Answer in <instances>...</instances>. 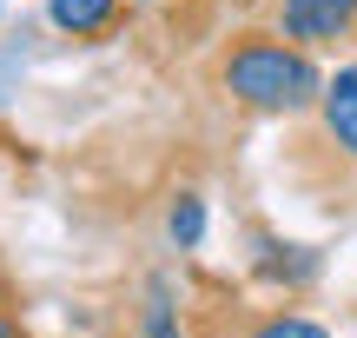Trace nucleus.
<instances>
[{
  "label": "nucleus",
  "instance_id": "obj_1",
  "mask_svg": "<svg viewBox=\"0 0 357 338\" xmlns=\"http://www.w3.org/2000/svg\"><path fill=\"white\" fill-rule=\"evenodd\" d=\"M218 87L245 106V113H311L324 93V73L305 47H291L284 34H238L225 53H218Z\"/></svg>",
  "mask_w": 357,
  "mask_h": 338
},
{
  "label": "nucleus",
  "instance_id": "obj_2",
  "mask_svg": "<svg viewBox=\"0 0 357 338\" xmlns=\"http://www.w3.org/2000/svg\"><path fill=\"white\" fill-rule=\"evenodd\" d=\"M357 27V7L351 0H278V34L291 40V47H337V40H351Z\"/></svg>",
  "mask_w": 357,
  "mask_h": 338
},
{
  "label": "nucleus",
  "instance_id": "obj_3",
  "mask_svg": "<svg viewBox=\"0 0 357 338\" xmlns=\"http://www.w3.org/2000/svg\"><path fill=\"white\" fill-rule=\"evenodd\" d=\"M318 140L331 146L337 159H351L357 166V60H344L331 80H324V93H318Z\"/></svg>",
  "mask_w": 357,
  "mask_h": 338
},
{
  "label": "nucleus",
  "instance_id": "obj_4",
  "mask_svg": "<svg viewBox=\"0 0 357 338\" xmlns=\"http://www.w3.org/2000/svg\"><path fill=\"white\" fill-rule=\"evenodd\" d=\"M126 0H47V20L60 27L66 40H106L126 27Z\"/></svg>",
  "mask_w": 357,
  "mask_h": 338
},
{
  "label": "nucleus",
  "instance_id": "obj_5",
  "mask_svg": "<svg viewBox=\"0 0 357 338\" xmlns=\"http://www.w3.org/2000/svg\"><path fill=\"white\" fill-rule=\"evenodd\" d=\"M166 233H172L178 252H199V239H205V199H199V193H178V199H172Z\"/></svg>",
  "mask_w": 357,
  "mask_h": 338
},
{
  "label": "nucleus",
  "instance_id": "obj_6",
  "mask_svg": "<svg viewBox=\"0 0 357 338\" xmlns=\"http://www.w3.org/2000/svg\"><path fill=\"white\" fill-rule=\"evenodd\" d=\"M146 338H185V332H178V318H172L166 279H153V286H146Z\"/></svg>",
  "mask_w": 357,
  "mask_h": 338
},
{
  "label": "nucleus",
  "instance_id": "obj_7",
  "mask_svg": "<svg viewBox=\"0 0 357 338\" xmlns=\"http://www.w3.org/2000/svg\"><path fill=\"white\" fill-rule=\"evenodd\" d=\"M252 338H331L318 325V318H298V312H271V318H258Z\"/></svg>",
  "mask_w": 357,
  "mask_h": 338
},
{
  "label": "nucleus",
  "instance_id": "obj_8",
  "mask_svg": "<svg viewBox=\"0 0 357 338\" xmlns=\"http://www.w3.org/2000/svg\"><path fill=\"white\" fill-rule=\"evenodd\" d=\"M0 338H20V325H13V318H7V312H0Z\"/></svg>",
  "mask_w": 357,
  "mask_h": 338
},
{
  "label": "nucleus",
  "instance_id": "obj_9",
  "mask_svg": "<svg viewBox=\"0 0 357 338\" xmlns=\"http://www.w3.org/2000/svg\"><path fill=\"white\" fill-rule=\"evenodd\" d=\"M126 7H166V0H126Z\"/></svg>",
  "mask_w": 357,
  "mask_h": 338
},
{
  "label": "nucleus",
  "instance_id": "obj_10",
  "mask_svg": "<svg viewBox=\"0 0 357 338\" xmlns=\"http://www.w3.org/2000/svg\"><path fill=\"white\" fill-rule=\"evenodd\" d=\"M351 7H357V0H351Z\"/></svg>",
  "mask_w": 357,
  "mask_h": 338
}]
</instances>
